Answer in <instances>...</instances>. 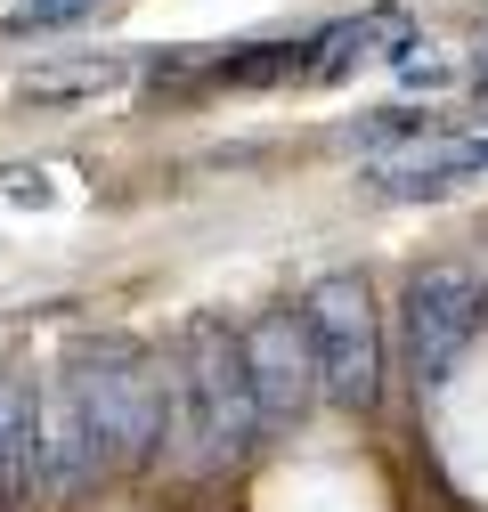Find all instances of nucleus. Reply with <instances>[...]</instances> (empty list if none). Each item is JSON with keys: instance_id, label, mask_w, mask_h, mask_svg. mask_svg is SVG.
I'll use <instances>...</instances> for the list:
<instances>
[{"instance_id": "f257e3e1", "label": "nucleus", "mask_w": 488, "mask_h": 512, "mask_svg": "<svg viewBox=\"0 0 488 512\" xmlns=\"http://www.w3.org/2000/svg\"><path fill=\"white\" fill-rule=\"evenodd\" d=\"M261 399H253V366H244V334L228 317H188L171 358V456L188 472L236 464L261 439Z\"/></svg>"}, {"instance_id": "f03ea898", "label": "nucleus", "mask_w": 488, "mask_h": 512, "mask_svg": "<svg viewBox=\"0 0 488 512\" xmlns=\"http://www.w3.org/2000/svg\"><path fill=\"white\" fill-rule=\"evenodd\" d=\"M66 391L90 423L98 472H147L171 447V358H147L139 342L98 334L66 358Z\"/></svg>"}, {"instance_id": "7ed1b4c3", "label": "nucleus", "mask_w": 488, "mask_h": 512, "mask_svg": "<svg viewBox=\"0 0 488 512\" xmlns=\"http://www.w3.org/2000/svg\"><path fill=\"white\" fill-rule=\"evenodd\" d=\"M301 326H310L318 342V382H326V399L366 415L383 399V326H375V293H366V277L334 269L318 277L310 293H301Z\"/></svg>"}, {"instance_id": "20e7f679", "label": "nucleus", "mask_w": 488, "mask_h": 512, "mask_svg": "<svg viewBox=\"0 0 488 512\" xmlns=\"http://www.w3.org/2000/svg\"><path fill=\"white\" fill-rule=\"evenodd\" d=\"M488 326V285L464 261H432L407 277V366L415 391H440L456 374V358L472 350V334Z\"/></svg>"}, {"instance_id": "39448f33", "label": "nucleus", "mask_w": 488, "mask_h": 512, "mask_svg": "<svg viewBox=\"0 0 488 512\" xmlns=\"http://www.w3.org/2000/svg\"><path fill=\"white\" fill-rule=\"evenodd\" d=\"M244 366H253V399H261V423H301L326 382H318V342L301 326V309H261L244 326Z\"/></svg>"}, {"instance_id": "423d86ee", "label": "nucleus", "mask_w": 488, "mask_h": 512, "mask_svg": "<svg viewBox=\"0 0 488 512\" xmlns=\"http://www.w3.org/2000/svg\"><path fill=\"white\" fill-rule=\"evenodd\" d=\"M33 464H41V496H74L98 480V447H90V423L66 391V374L33 382Z\"/></svg>"}, {"instance_id": "0eeeda50", "label": "nucleus", "mask_w": 488, "mask_h": 512, "mask_svg": "<svg viewBox=\"0 0 488 512\" xmlns=\"http://www.w3.org/2000/svg\"><path fill=\"white\" fill-rule=\"evenodd\" d=\"M407 49H415V17L383 0V9H358L326 33H310V82H350L366 66H399Z\"/></svg>"}, {"instance_id": "6e6552de", "label": "nucleus", "mask_w": 488, "mask_h": 512, "mask_svg": "<svg viewBox=\"0 0 488 512\" xmlns=\"http://www.w3.org/2000/svg\"><path fill=\"white\" fill-rule=\"evenodd\" d=\"M472 171H488V139H456V147H415L375 163V196H448Z\"/></svg>"}, {"instance_id": "1a4fd4ad", "label": "nucleus", "mask_w": 488, "mask_h": 512, "mask_svg": "<svg viewBox=\"0 0 488 512\" xmlns=\"http://www.w3.org/2000/svg\"><path fill=\"white\" fill-rule=\"evenodd\" d=\"M41 496V464H33V382L0 366V504Z\"/></svg>"}, {"instance_id": "9d476101", "label": "nucleus", "mask_w": 488, "mask_h": 512, "mask_svg": "<svg viewBox=\"0 0 488 512\" xmlns=\"http://www.w3.org/2000/svg\"><path fill=\"white\" fill-rule=\"evenodd\" d=\"M131 82V66H114V57H98V66H49L25 82L33 106H57V98H98V90H122Z\"/></svg>"}, {"instance_id": "9b49d317", "label": "nucleus", "mask_w": 488, "mask_h": 512, "mask_svg": "<svg viewBox=\"0 0 488 512\" xmlns=\"http://www.w3.org/2000/svg\"><path fill=\"white\" fill-rule=\"evenodd\" d=\"M98 9H114V0H17V9L0 17V33H9V41H41V33H66V25H90Z\"/></svg>"}, {"instance_id": "f8f14e48", "label": "nucleus", "mask_w": 488, "mask_h": 512, "mask_svg": "<svg viewBox=\"0 0 488 512\" xmlns=\"http://www.w3.org/2000/svg\"><path fill=\"white\" fill-rule=\"evenodd\" d=\"M310 82V33L301 41H277V49H253V57H228L220 66V82Z\"/></svg>"}]
</instances>
